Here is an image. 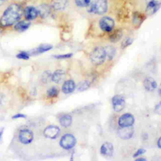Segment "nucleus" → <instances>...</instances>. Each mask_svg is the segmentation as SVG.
<instances>
[{"mask_svg":"<svg viewBox=\"0 0 161 161\" xmlns=\"http://www.w3.org/2000/svg\"><path fill=\"white\" fill-rule=\"evenodd\" d=\"M23 14L22 6L18 3H12L3 13L0 18V24L3 27L12 26L21 19Z\"/></svg>","mask_w":161,"mask_h":161,"instance_id":"obj_1","label":"nucleus"},{"mask_svg":"<svg viewBox=\"0 0 161 161\" xmlns=\"http://www.w3.org/2000/svg\"><path fill=\"white\" fill-rule=\"evenodd\" d=\"M87 12L98 15H102L108 10L107 0H94L86 6Z\"/></svg>","mask_w":161,"mask_h":161,"instance_id":"obj_2","label":"nucleus"},{"mask_svg":"<svg viewBox=\"0 0 161 161\" xmlns=\"http://www.w3.org/2000/svg\"><path fill=\"white\" fill-rule=\"evenodd\" d=\"M106 53L104 47L98 46L95 47L90 54V59L92 63L96 65H99L104 62Z\"/></svg>","mask_w":161,"mask_h":161,"instance_id":"obj_3","label":"nucleus"},{"mask_svg":"<svg viewBox=\"0 0 161 161\" xmlns=\"http://www.w3.org/2000/svg\"><path fill=\"white\" fill-rule=\"evenodd\" d=\"M59 143L61 147L63 148L65 150H69L75 146L76 143V139L73 135L67 133L62 136Z\"/></svg>","mask_w":161,"mask_h":161,"instance_id":"obj_4","label":"nucleus"},{"mask_svg":"<svg viewBox=\"0 0 161 161\" xmlns=\"http://www.w3.org/2000/svg\"><path fill=\"white\" fill-rule=\"evenodd\" d=\"M99 27L103 31L111 32L114 26V21L109 16H103L99 21Z\"/></svg>","mask_w":161,"mask_h":161,"instance_id":"obj_5","label":"nucleus"},{"mask_svg":"<svg viewBox=\"0 0 161 161\" xmlns=\"http://www.w3.org/2000/svg\"><path fill=\"white\" fill-rule=\"evenodd\" d=\"M113 108L116 112L121 111L125 106V97L121 95H114L112 97Z\"/></svg>","mask_w":161,"mask_h":161,"instance_id":"obj_6","label":"nucleus"},{"mask_svg":"<svg viewBox=\"0 0 161 161\" xmlns=\"http://www.w3.org/2000/svg\"><path fill=\"white\" fill-rule=\"evenodd\" d=\"M19 142L25 145L30 143L33 139V133L29 129L21 130L18 135Z\"/></svg>","mask_w":161,"mask_h":161,"instance_id":"obj_7","label":"nucleus"},{"mask_svg":"<svg viewBox=\"0 0 161 161\" xmlns=\"http://www.w3.org/2000/svg\"><path fill=\"white\" fill-rule=\"evenodd\" d=\"M135 122V118L130 113H125L122 114L118 119V125L120 127L131 126Z\"/></svg>","mask_w":161,"mask_h":161,"instance_id":"obj_8","label":"nucleus"},{"mask_svg":"<svg viewBox=\"0 0 161 161\" xmlns=\"http://www.w3.org/2000/svg\"><path fill=\"white\" fill-rule=\"evenodd\" d=\"M60 133V128L55 125H50L45 128L43 134L45 137L50 139L56 138Z\"/></svg>","mask_w":161,"mask_h":161,"instance_id":"obj_9","label":"nucleus"},{"mask_svg":"<svg viewBox=\"0 0 161 161\" xmlns=\"http://www.w3.org/2000/svg\"><path fill=\"white\" fill-rule=\"evenodd\" d=\"M134 133V130L131 126L120 127L118 130V135L119 138L123 140H128L132 137Z\"/></svg>","mask_w":161,"mask_h":161,"instance_id":"obj_10","label":"nucleus"},{"mask_svg":"<svg viewBox=\"0 0 161 161\" xmlns=\"http://www.w3.org/2000/svg\"><path fill=\"white\" fill-rule=\"evenodd\" d=\"M23 14L26 19L30 21L36 19L38 15L37 8L34 6H29L23 9Z\"/></svg>","mask_w":161,"mask_h":161,"instance_id":"obj_11","label":"nucleus"},{"mask_svg":"<svg viewBox=\"0 0 161 161\" xmlns=\"http://www.w3.org/2000/svg\"><path fill=\"white\" fill-rule=\"evenodd\" d=\"M114 152V147L112 143L105 142L102 144L100 148V153L104 157H111Z\"/></svg>","mask_w":161,"mask_h":161,"instance_id":"obj_12","label":"nucleus"},{"mask_svg":"<svg viewBox=\"0 0 161 161\" xmlns=\"http://www.w3.org/2000/svg\"><path fill=\"white\" fill-rule=\"evenodd\" d=\"M37 10L38 15L42 18H45L51 13V6L47 4H42L38 6Z\"/></svg>","mask_w":161,"mask_h":161,"instance_id":"obj_13","label":"nucleus"},{"mask_svg":"<svg viewBox=\"0 0 161 161\" xmlns=\"http://www.w3.org/2000/svg\"><path fill=\"white\" fill-rule=\"evenodd\" d=\"M161 4L157 1H150L146 8V12L148 15H152L155 13L160 8Z\"/></svg>","mask_w":161,"mask_h":161,"instance_id":"obj_14","label":"nucleus"},{"mask_svg":"<svg viewBox=\"0 0 161 161\" xmlns=\"http://www.w3.org/2000/svg\"><path fill=\"white\" fill-rule=\"evenodd\" d=\"M65 78V72L62 69L56 70L52 74V80L57 84L62 82Z\"/></svg>","mask_w":161,"mask_h":161,"instance_id":"obj_15","label":"nucleus"},{"mask_svg":"<svg viewBox=\"0 0 161 161\" xmlns=\"http://www.w3.org/2000/svg\"><path fill=\"white\" fill-rule=\"evenodd\" d=\"M68 3V0H52L50 6L55 10L61 11L67 6Z\"/></svg>","mask_w":161,"mask_h":161,"instance_id":"obj_16","label":"nucleus"},{"mask_svg":"<svg viewBox=\"0 0 161 161\" xmlns=\"http://www.w3.org/2000/svg\"><path fill=\"white\" fill-rule=\"evenodd\" d=\"M76 87V85L73 80H65L62 87V91L64 94H70L72 92Z\"/></svg>","mask_w":161,"mask_h":161,"instance_id":"obj_17","label":"nucleus"},{"mask_svg":"<svg viewBox=\"0 0 161 161\" xmlns=\"http://www.w3.org/2000/svg\"><path fill=\"white\" fill-rule=\"evenodd\" d=\"M30 22L28 20H21L17 21L14 26L15 30L19 32H23L26 31L30 26Z\"/></svg>","mask_w":161,"mask_h":161,"instance_id":"obj_18","label":"nucleus"},{"mask_svg":"<svg viewBox=\"0 0 161 161\" xmlns=\"http://www.w3.org/2000/svg\"><path fill=\"white\" fill-rule=\"evenodd\" d=\"M143 86L148 91H153L157 87L155 80L152 77H147L143 81Z\"/></svg>","mask_w":161,"mask_h":161,"instance_id":"obj_19","label":"nucleus"},{"mask_svg":"<svg viewBox=\"0 0 161 161\" xmlns=\"http://www.w3.org/2000/svg\"><path fill=\"white\" fill-rule=\"evenodd\" d=\"M53 48V46L50 44H43L40 45L38 47L35 48L34 50H32L31 52H28L30 55H38L43 52H47L51 50Z\"/></svg>","mask_w":161,"mask_h":161,"instance_id":"obj_20","label":"nucleus"},{"mask_svg":"<svg viewBox=\"0 0 161 161\" xmlns=\"http://www.w3.org/2000/svg\"><path fill=\"white\" fill-rule=\"evenodd\" d=\"M72 121V116L69 114H64L59 119V123L63 127L67 128L70 126Z\"/></svg>","mask_w":161,"mask_h":161,"instance_id":"obj_21","label":"nucleus"},{"mask_svg":"<svg viewBox=\"0 0 161 161\" xmlns=\"http://www.w3.org/2000/svg\"><path fill=\"white\" fill-rule=\"evenodd\" d=\"M122 36H123L122 30H121L120 29L115 30L110 35V36H109V40L111 42L116 43V42H118L121 38Z\"/></svg>","mask_w":161,"mask_h":161,"instance_id":"obj_22","label":"nucleus"},{"mask_svg":"<svg viewBox=\"0 0 161 161\" xmlns=\"http://www.w3.org/2000/svg\"><path fill=\"white\" fill-rule=\"evenodd\" d=\"M145 19L144 14L140 13H135L133 16V23L135 26H140Z\"/></svg>","mask_w":161,"mask_h":161,"instance_id":"obj_23","label":"nucleus"},{"mask_svg":"<svg viewBox=\"0 0 161 161\" xmlns=\"http://www.w3.org/2000/svg\"><path fill=\"white\" fill-rule=\"evenodd\" d=\"M106 53V57L109 60H111L113 58V57L115 56L116 54V49L113 46H106L104 47Z\"/></svg>","mask_w":161,"mask_h":161,"instance_id":"obj_24","label":"nucleus"},{"mask_svg":"<svg viewBox=\"0 0 161 161\" xmlns=\"http://www.w3.org/2000/svg\"><path fill=\"white\" fill-rule=\"evenodd\" d=\"M89 86H90V82L87 80H84L80 82L78 84L77 86V89L79 91H84L87 90L89 87Z\"/></svg>","mask_w":161,"mask_h":161,"instance_id":"obj_25","label":"nucleus"},{"mask_svg":"<svg viewBox=\"0 0 161 161\" xmlns=\"http://www.w3.org/2000/svg\"><path fill=\"white\" fill-rule=\"evenodd\" d=\"M47 94L48 97H57L58 94V89L56 87H52L48 89Z\"/></svg>","mask_w":161,"mask_h":161,"instance_id":"obj_26","label":"nucleus"},{"mask_svg":"<svg viewBox=\"0 0 161 161\" xmlns=\"http://www.w3.org/2000/svg\"><path fill=\"white\" fill-rule=\"evenodd\" d=\"M30 53L28 52L22 51L16 55V57L19 59L23 60H28L30 58Z\"/></svg>","mask_w":161,"mask_h":161,"instance_id":"obj_27","label":"nucleus"},{"mask_svg":"<svg viewBox=\"0 0 161 161\" xmlns=\"http://www.w3.org/2000/svg\"><path fill=\"white\" fill-rule=\"evenodd\" d=\"M75 4L79 7H86L91 2V0H75Z\"/></svg>","mask_w":161,"mask_h":161,"instance_id":"obj_28","label":"nucleus"},{"mask_svg":"<svg viewBox=\"0 0 161 161\" xmlns=\"http://www.w3.org/2000/svg\"><path fill=\"white\" fill-rule=\"evenodd\" d=\"M133 39L131 38H126L121 43V48L124 49L127 47L130 46L133 43Z\"/></svg>","mask_w":161,"mask_h":161,"instance_id":"obj_29","label":"nucleus"},{"mask_svg":"<svg viewBox=\"0 0 161 161\" xmlns=\"http://www.w3.org/2000/svg\"><path fill=\"white\" fill-rule=\"evenodd\" d=\"M73 55V53H69L66 54H61V55H54V57L57 59H65V58H69L71 57Z\"/></svg>","mask_w":161,"mask_h":161,"instance_id":"obj_30","label":"nucleus"},{"mask_svg":"<svg viewBox=\"0 0 161 161\" xmlns=\"http://www.w3.org/2000/svg\"><path fill=\"white\" fill-rule=\"evenodd\" d=\"M146 152V150L144 149V148H139L138 149L136 152L133 154V157H138V156H140L142 155H143V153H145Z\"/></svg>","mask_w":161,"mask_h":161,"instance_id":"obj_31","label":"nucleus"},{"mask_svg":"<svg viewBox=\"0 0 161 161\" xmlns=\"http://www.w3.org/2000/svg\"><path fill=\"white\" fill-rule=\"evenodd\" d=\"M155 112L158 114H161V101H160L155 108Z\"/></svg>","mask_w":161,"mask_h":161,"instance_id":"obj_32","label":"nucleus"},{"mask_svg":"<svg viewBox=\"0 0 161 161\" xmlns=\"http://www.w3.org/2000/svg\"><path fill=\"white\" fill-rule=\"evenodd\" d=\"M26 118V115H25V114H20V113H19V114H15V115H14L13 117H12V118L13 119H17V118Z\"/></svg>","mask_w":161,"mask_h":161,"instance_id":"obj_33","label":"nucleus"},{"mask_svg":"<svg viewBox=\"0 0 161 161\" xmlns=\"http://www.w3.org/2000/svg\"><path fill=\"white\" fill-rule=\"evenodd\" d=\"M157 146L158 148H161V136L158 138V140L157 141Z\"/></svg>","mask_w":161,"mask_h":161,"instance_id":"obj_34","label":"nucleus"},{"mask_svg":"<svg viewBox=\"0 0 161 161\" xmlns=\"http://www.w3.org/2000/svg\"><path fill=\"white\" fill-rule=\"evenodd\" d=\"M136 161H146L147 160H146V158H143V157H138V158H137L136 160H135Z\"/></svg>","mask_w":161,"mask_h":161,"instance_id":"obj_35","label":"nucleus"},{"mask_svg":"<svg viewBox=\"0 0 161 161\" xmlns=\"http://www.w3.org/2000/svg\"><path fill=\"white\" fill-rule=\"evenodd\" d=\"M3 132H4V128H2V129L0 130V141H1V139H2V136H3Z\"/></svg>","mask_w":161,"mask_h":161,"instance_id":"obj_36","label":"nucleus"},{"mask_svg":"<svg viewBox=\"0 0 161 161\" xmlns=\"http://www.w3.org/2000/svg\"><path fill=\"white\" fill-rule=\"evenodd\" d=\"M6 1H8V0H0V6L1 5H3Z\"/></svg>","mask_w":161,"mask_h":161,"instance_id":"obj_37","label":"nucleus"},{"mask_svg":"<svg viewBox=\"0 0 161 161\" xmlns=\"http://www.w3.org/2000/svg\"><path fill=\"white\" fill-rule=\"evenodd\" d=\"M158 93H159L160 96H161V84L160 85V87H159V89H158Z\"/></svg>","mask_w":161,"mask_h":161,"instance_id":"obj_38","label":"nucleus"}]
</instances>
